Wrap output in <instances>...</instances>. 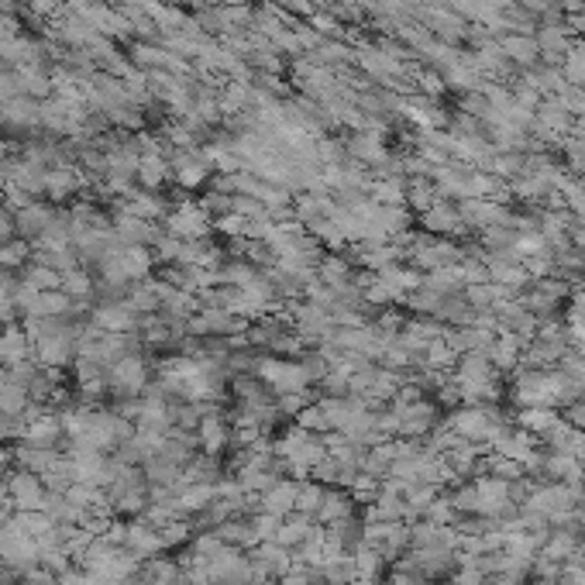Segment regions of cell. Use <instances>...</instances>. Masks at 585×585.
Returning a JSON list of instances; mask_svg holds the SVG:
<instances>
[{"instance_id":"6da1fadb","label":"cell","mask_w":585,"mask_h":585,"mask_svg":"<svg viewBox=\"0 0 585 585\" xmlns=\"http://www.w3.org/2000/svg\"><path fill=\"white\" fill-rule=\"evenodd\" d=\"M7 493H11V503L17 506V513H28V510H45V482L34 472H17L14 479L7 482Z\"/></svg>"},{"instance_id":"7a4b0ae2","label":"cell","mask_w":585,"mask_h":585,"mask_svg":"<svg viewBox=\"0 0 585 585\" xmlns=\"http://www.w3.org/2000/svg\"><path fill=\"white\" fill-rule=\"evenodd\" d=\"M145 361L135 359V355H124V359L114 361V369H110V386L118 389V393H128L135 396L138 389H145Z\"/></svg>"},{"instance_id":"3957f363","label":"cell","mask_w":585,"mask_h":585,"mask_svg":"<svg viewBox=\"0 0 585 585\" xmlns=\"http://www.w3.org/2000/svg\"><path fill=\"white\" fill-rule=\"evenodd\" d=\"M62 420L59 417H45V413H34L32 420L24 424L21 430V437H24V445H34V447H55V441L62 437Z\"/></svg>"},{"instance_id":"277c9868","label":"cell","mask_w":585,"mask_h":585,"mask_svg":"<svg viewBox=\"0 0 585 585\" xmlns=\"http://www.w3.org/2000/svg\"><path fill=\"white\" fill-rule=\"evenodd\" d=\"M262 376H265V382L273 386V389H279V393H296V389H303L307 386V369H300V365H275V361H269L265 369H262Z\"/></svg>"},{"instance_id":"5b68a950","label":"cell","mask_w":585,"mask_h":585,"mask_svg":"<svg viewBox=\"0 0 585 585\" xmlns=\"http://www.w3.org/2000/svg\"><path fill=\"white\" fill-rule=\"evenodd\" d=\"M124 548L131 551L135 558H149L155 551L162 548V537H158V527L152 523H128V537H124Z\"/></svg>"},{"instance_id":"8992f818","label":"cell","mask_w":585,"mask_h":585,"mask_svg":"<svg viewBox=\"0 0 585 585\" xmlns=\"http://www.w3.org/2000/svg\"><path fill=\"white\" fill-rule=\"evenodd\" d=\"M28 359H32V338L24 331H17V327H7L0 334V361L17 365V361H28Z\"/></svg>"},{"instance_id":"52a82bcc","label":"cell","mask_w":585,"mask_h":585,"mask_svg":"<svg viewBox=\"0 0 585 585\" xmlns=\"http://www.w3.org/2000/svg\"><path fill=\"white\" fill-rule=\"evenodd\" d=\"M296 496H300V489H296V485H290V482H275L273 489L265 493V513H273V516L292 513Z\"/></svg>"},{"instance_id":"ba28073f","label":"cell","mask_w":585,"mask_h":585,"mask_svg":"<svg viewBox=\"0 0 585 585\" xmlns=\"http://www.w3.org/2000/svg\"><path fill=\"white\" fill-rule=\"evenodd\" d=\"M97 327L107 334H124L135 327V307H103L97 313Z\"/></svg>"},{"instance_id":"9c48e42d","label":"cell","mask_w":585,"mask_h":585,"mask_svg":"<svg viewBox=\"0 0 585 585\" xmlns=\"http://www.w3.org/2000/svg\"><path fill=\"white\" fill-rule=\"evenodd\" d=\"M558 420H561V417L551 410V407H527V410L520 413V424L527 430H533V434H541V437H548Z\"/></svg>"},{"instance_id":"30bf717a","label":"cell","mask_w":585,"mask_h":585,"mask_svg":"<svg viewBox=\"0 0 585 585\" xmlns=\"http://www.w3.org/2000/svg\"><path fill=\"white\" fill-rule=\"evenodd\" d=\"M503 55H506V59H516V62H523V66H531L533 59L541 55V49H537V38H527V34H513V38H506V45H503Z\"/></svg>"},{"instance_id":"8fae6325","label":"cell","mask_w":585,"mask_h":585,"mask_svg":"<svg viewBox=\"0 0 585 585\" xmlns=\"http://www.w3.org/2000/svg\"><path fill=\"white\" fill-rule=\"evenodd\" d=\"M224 441H227V430H224V424L217 420V417H206L204 424H200V445H204L206 455H217L224 447Z\"/></svg>"},{"instance_id":"7c38bea8","label":"cell","mask_w":585,"mask_h":585,"mask_svg":"<svg viewBox=\"0 0 585 585\" xmlns=\"http://www.w3.org/2000/svg\"><path fill=\"white\" fill-rule=\"evenodd\" d=\"M172 231H176V235H183V238H193V235H200V231H204V217H200V210H197V206H187V210H179V214L172 217Z\"/></svg>"},{"instance_id":"4fadbf2b","label":"cell","mask_w":585,"mask_h":585,"mask_svg":"<svg viewBox=\"0 0 585 585\" xmlns=\"http://www.w3.org/2000/svg\"><path fill=\"white\" fill-rule=\"evenodd\" d=\"M430 231H447V227H455L458 224V210H451V206L437 204V206H427V217H424Z\"/></svg>"},{"instance_id":"5bb4252c","label":"cell","mask_w":585,"mask_h":585,"mask_svg":"<svg viewBox=\"0 0 585 585\" xmlns=\"http://www.w3.org/2000/svg\"><path fill=\"white\" fill-rule=\"evenodd\" d=\"M28 283H32L34 290H52V286H59V283H62V273L38 265V269H32V273H28Z\"/></svg>"},{"instance_id":"9a60e30c","label":"cell","mask_w":585,"mask_h":585,"mask_svg":"<svg viewBox=\"0 0 585 585\" xmlns=\"http://www.w3.org/2000/svg\"><path fill=\"white\" fill-rule=\"evenodd\" d=\"M24 258H28V245H21L17 238L0 248V265H21Z\"/></svg>"},{"instance_id":"2e32d148","label":"cell","mask_w":585,"mask_h":585,"mask_svg":"<svg viewBox=\"0 0 585 585\" xmlns=\"http://www.w3.org/2000/svg\"><path fill=\"white\" fill-rule=\"evenodd\" d=\"M565 424L571 427H585V403H568V413H565Z\"/></svg>"},{"instance_id":"e0dca14e","label":"cell","mask_w":585,"mask_h":585,"mask_svg":"<svg viewBox=\"0 0 585 585\" xmlns=\"http://www.w3.org/2000/svg\"><path fill=\"white\" fill-rule=\"evenodd\" d=\"M55 585H86V571H62Z\"/></svg>"}]
</instances>
